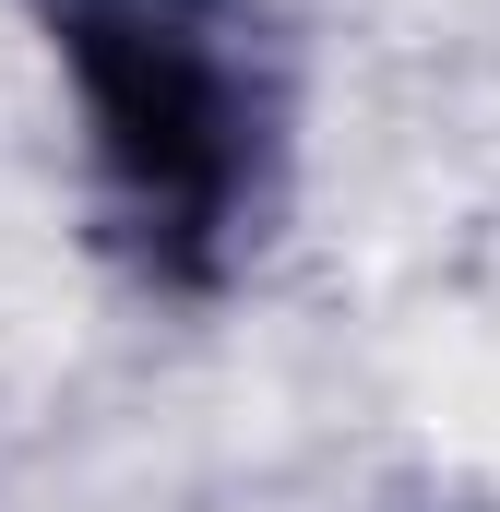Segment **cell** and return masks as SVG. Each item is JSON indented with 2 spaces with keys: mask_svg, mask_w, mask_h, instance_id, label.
<instances>
[{
  "mask_svg": "<svg viewBox=\"0 0 500 512\" xmlns=\"http://www.w3.org/2000/svg\"><path fill=\"white\" fill-rule=\"evenodd\" d=\"M96 72V143L167 227H215L250 179V60L191 0H108L72 24Z\"/></svg>",
  "mask_w": 500,
  "mask_h": 512,
  "instance_id": "6da1fadb",
  "label": "cell"
}]
</instances>
